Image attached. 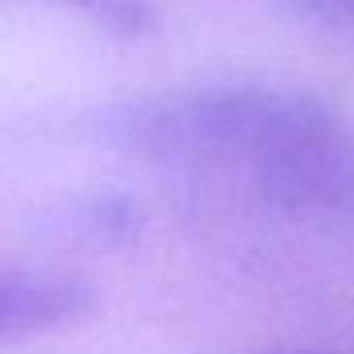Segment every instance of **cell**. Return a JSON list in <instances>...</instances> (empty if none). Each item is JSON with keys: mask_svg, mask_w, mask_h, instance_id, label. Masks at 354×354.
I'll use <instances>...</instances> for the list:
<instances>
[{"mask_svg": "<svg viewBox=\"0 0 354 354\" xmlns=\"http://www.w3.org/2000/svg\"><path fill=\"white\" fill-rule=\"evenodd\" d=\"M84 292L63 279H9L0 296V325L9 337L17 333H38L50 325L71 321L84 308Z\"/></svg>", "mask_w": 354, "mask_h": 354, "instance_id": "6da1fadb", "label": "cell"}, {"mask_svg": "<svg viewBox=\"0 0 354 354\" xmlns=\"http://www.w3.org/2000/svg\"><path fill=\"white\" fill-rule=\"evenodd\" d=\"M296 9L329 26H354V0H296Z\"/></svg>", "mask_w": 354, "mask_h": 354, "instance_id": "7a4b0ae2", "label": "cell"}]
</instances>
